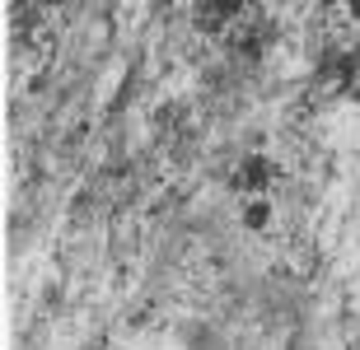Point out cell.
Wrapping results in <instances>:
<instances>
[{"label":"cell","instance_id":"cell-1","mask_svg":"<svg viewBox=\"0 0 360 350\" xmlns=\"http://www.w3.org/2000/svg\"><path fill=\"white\" fill-rule=\"evenodd\" d=\"M262 220H267V206H262V201H253V206H248V224H253V229H257Z\"/></svg>","mask_w":360,"mask_h":350}]
</instances>
